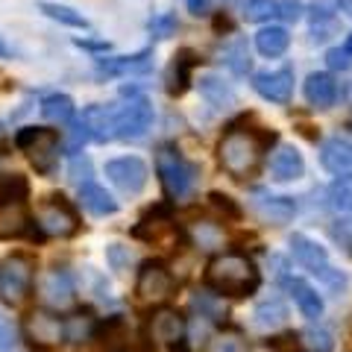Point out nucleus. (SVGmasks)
<instances>
[{"label":"nucleus","mask_w":352,"mask_h":352,"mask_svg":"<svg viewBox=\"0 0 352 352\" xmlns=\"http://www.w3.org/2000/svg\"><path fill=\"white\" fill-rule=\"evenodd\" d=\"M208 288H214L223 296H247L258 288V270L247 256L241 252H223L217 256L206 270Z\"/></svg>","instance_id":"1"},{"label":"nucleus","mask_w":352,"mask_h":352,"mask_svg":"<svg viewBox=\"0 0 352 352\" xmlns=\"http://www.w3.org/2000/svg\"><path fill=\"white\" fill-rule=\"evenodd\" d=\"M285 320H288V308L279 296H273V300H264L256 305V311H252V323H256L261 332H273V329H279Z\"/></svg>","instance_id":"26"},{"label":"nucleus","mask_w":352,"mask_h":352,"mask_svg":"<svg viewBox=\"0 0 352 352\" xmlns=\"http://www.w3.org/2000/svg\"><path fill=\"white\" fill-rule=\"evenodd\" d=\"M197 244H200L203 250H212V247L220 244V235L208 223H200V226H197Z\"/></svg>","instance_id":"42"},{"label":"nucleus","mask_w":352,"mask_h":352,"mask_svg":"<svg viewBox=\"0 0 352 352\" xmlns=\"http://www.w3.org/2000/svg\"><path fill=\"white\" fill-rule=\"evenodd\" d=\"M285 288H288L291 300H294L296 308L302 311V317H308V320H317V317L323 314V300H320V294H317L305 279L288 276V279H285Z\"/></svg>","instance_id":"22"},{"label":"nucleus","mask_w":352,"mask_h":352,"mask_svg":"<svg viewBox=\"0 0 352 352\" xmlns=\"http://www.w3.org/2000/svg\"><path fill=\"white\" fill-rule=\"evenodd\" d=\"M41 115L47 120H56V124H62V120H71L74 115V100L68 94H50L41 100Z\"/></svg>","instance_id":"32"},{"label":"nucleus","mask_w":352,"mask_h":352,"mask_svg":"<svg viewBox=\"0 0 352 352\" xmlns=\"http://www.w3.org/2000/svg\"><path fill=\"white\" fill-rule=\"evenodd\" d=\"M94 320L88 314H76V317H71V323L65 326V335H68V340H82V338H88V335H94Z\"/></svg>","instance_id":"38"},{"label":"nucleus","mask_w":352,"mask_h":352,"mask_svg":"<svg viewBox=\"0 0 352 352\" xmlns=\"http://www.w3.org/2000/svg\"><path fill=\"white\" fill-rule=\"evenodd\" d=\"M279 15L288 18V21H296L302 15V3H300V0H282V3H279Z\"/></svg>","instance_id":"43"},{"label":"nucleus","mask_w":352,"mask_h":352,"mask_svg":"<svg viewBox=\"0 0 352 352\" xmlns=\"http://www.w3.org/2000/svg\"><path fill=\"white\" fill-rule=\"evenodd\" d=\"M197 65V56L191 50H182L179 56H176V62H173V68H170V82H168V91L170 94H185V88H188V82H191V68Z\"/></svg>","instance_id":"28"},{"label":"nucleus","mask_w":352,"mask_h":352,"mask_svg":"<svg viewBox=\"0 0 352 352\" xmlns=\"http://www.w3.org/2000/svg\"><path fill=\"white\" fill-rule=\"evenodd\" d=\"M208 203H212L217 212L223 214V217H229V220H238L241 217V208L232 203V197H226V194H220V191H212V194H208Z\"/></svg>","instance_id":"41"},{"label":"nucleus","mask_w":352,"mask_h":352,"mask_svg":"<svg viewBox=\"0 0 352 352\" xmlns=\"http://www.w3.org/2000/svg\"><path fill=\"white\" fill-rule=\"evenodd\" d=\"M36 279V258L27 252H12L0 261V296L9 305H24Z\"/></svg>","instance_id":"3"},{"label":"nucleus","mask_w":352,"mask_h":352,"mask_svg":"<svg viewBox=\"0 0 352 352\" xmlns=\"http://www.w3.org/2000/svg\"><path fill=\"white\" fill-rule=\"evenodd\" d=\"M156 168H159V176H162V185L173 200H185L194 185H197V168L191 162H185L179 153L164 147L159 150V159H156Z\"/></svg>","instance_id":"5"},{"label":"nucleus","mask_w":352,"mask_h":352,"mask_svg":"<svg viewBox=\"0 0 352 352\" xmlns=\"http://www.w3.org/2000/svg\"><path fill=\"white\" fill-rule=\"evenodd\" d=\"M15 144L30 153V162L41 176H50L59 156V135L44 126H24L15 135Z\"/></svg>","instance_id":"4"},{"label":"nucleus","mask_w":352,"mask_h":352,"mask_svg":"<svg viewBox=\"0 0 352 352\" xmlns=\"http://www.w3.org/2000/svg\"><path fill=\"white\" fill-rule=\"evenodd\" d=\"M291 256L302 264L305 270H311L317 273V276H323L326 270H332L329 267V256H326V250L317 244V241L311 238H305V235H294L291 238Z\"/></svg>","instance_id":"17"},{"label":"nucleus","mask_w":352,"mask_h":352,"mask_svg":"<svg viewBox=\"0 0 352 352\" xmlns=\"http://www.w3.org/2000/svg\"><path fill=\"white\" fill-rule=\"evenodd\" d=\"M173 30H176V15L162 12V15H153V18H150V32H153V38H170Z\"/></svg>","instance_id":"40"},{"label":"nucleus","mask_w":352,"mask_h":352,"mask_svg":"<svg viewBox=\"0 0 352 352\" xmlns=\"http://www.w3.org/2000/svg\"><path fill=\"white\" fill-rule=\"evenodd\" d=\"M153 68V53L141 50L132 56H109L97 59V74L100 76H126V74H147Z\"/></svg>","instance_id":"16"},{"label":"nucleus","mask_w":352,"mask_h":352,"mask_svg":"<svg viewBox=\"0 0 352 352\" xmlns=\"http://www.w3.org/2000/svg\"><path fill=\"white\" fill-rule=\"evenodd\" d=\"M9 346H12V329H9L6 320L0 317V352H6Z\"/></svg>","instance_id":"45"},{"label":"nucleus","mask_w":352,"mask_h":352,"mask_svg":"<svg viewBox=\"0 0 352 352\" xmlns=\"http://www.w3.org/2000/svg\"><path fill=\"white\" fill-rule=\"evenodd\" d=\"M132 235H135V238H141V241H150V244H153V241H164V238H168V235H173V223H170V220L168 217H144V220H141V223L135 226V229H132Z\"/></svg>","instance_id":"29"},{"label":"nucleus","mask_w":352,"mask_h":352,"mask_svg":"<svg viewBox=\"0 0 352 352\" xmlns=\"http://www.w3.org/2000/svg\"><path fill=\"white\" fill-rule=\"evenodd\" d=\"M326 62L332 65V68H349V53L335 47V50H329V53H326Z\"/></svg>","instance_id":"44"},{"label":"nucleus","mask_w":352,"mask_h":352,"mask_svg":"<svg viewBox=\"0 0 352 352\" xmlns=\"http://www.w3.org/2000/svg\"><path fill=\"white\" fill-rule=\"evenodd\" d=\"M106 176H109V182H112L118 191L135 197V194H141L147 188L150 170L138 156H120V159H112L106 164Z\"/></svg>","instance_id":"8"},{"label":"nucleus","mask_w":352,"mask_h":352,"mask_svg":"<svg viewBox=\"0 0 352 352\" xmlns=\"http://www.w3.org/2000/svg\"><path fill=\"white\" fill-rule=\"evenodd\" d=\"M38 9L47 18H53V21H59V24H65V27H76V30H85L88 27V21L76 12V9H71V6H62V3H50V0H41L38 3Z\"/></svg>","instance_id":"31"},{"label":"nucleus","mask_w":352,"mask_h":352,"mask_svg":"<svg viewBox=\"0 0 352 352\" xmlns=\"http://www.w3.org/2000/svg\"><path fill=\"white\" fill-rule=\"evenodd\" d=\"M6 53H9V50H6V44L0 41V56H6Z\"/></svg>","instance_id":"49"},{"label":"nucleus","mask_w":352,"mask_h":352,"mask_svg":"<svg viewBox=\"0 0 352 352\" xmlns=\"http://www.w3.org/2000/svg\"><path fill=\"white\" fill-rule=\"evenodd\" d=\"M305 100L311 103L314 109L335 106V100H338V82H335V76L332 74H323V71L308 74V80H305Z\"/></svg>","instance_id":"20"},{"label":"nucleus","mask_w":352,"mask_h":352,"mask_svg":"<svg viewBox=\"0 0 352 352\" xmlns=\"http://www.w3.org/2000/svg\"><path fill=\"white\" fill-rule=\"evenodd\" d=\"M68 176L76 188H82V185H91L94 182V164L88 156H74L71 159V168H68Z\"/></svg>","instance_id":"36"},{"label":"nucleus","mask_w":352,"mask_h":352,"mask_svg":"<svg viewBox=\"0 0 352 352\" xmlns=\"http://www.w3.org/2000/svg\"><path fill=\"white\" fill-rule=\"evenodd\" d=\"M135 294L141 302H164L173 294V276L162 261H144L135 279Z\"/></svg>","instance_id":"9"},{"label":"nucleus","mask_w":352,"mask_h":352,"mask_svg":"<svg viewBox=\"0 0 352 352\" xmlns=\"http://www.w3.org/2000/svg\"><path fill=\"white\" fill-rule=\"evenodd\" d=\"M30 197V182L21 173H6L0 176V208L6 206H24Z\"/></svg>","instance_id":"27"},{"label":"nucleus","mask_w":352,"mask_h":352,"mask_svg":"<svg viewBox=\"0 0 352 352\" xmlns=\"http://www.w3.org/2000/svg\"><path fill=\"white\" fill-rule=\"evenodd\" d=\"M76 47H91V50L100 47V50H106L109 44H103V41H85V38H76Z\"/></svg>","instance_id":"47"},{"label":"nucleus","mask_w":352,"mask_h":352,"mask_svg":"<svg viewBox=\"0 0 352 352\" xmlns=\"http://www.w3.org/2000/svg\"><path fill=\"white\" fill-rule=\"evenodd\" d=\"M270 173L276 182H294L305 173V159L294 144H282L270 159Z\"/></svg>","instance_id":"18"},{"label":"nucleus","mask_w":352,"mask_h":352,"mask_svg":"<svg viewBox=\"0 0 352 352\" xmlns=\"http://www.w3.org/2000/svg\"><path fill=\"white\" fill-rule=\"evenodd\" d=\"M244 15H247V21H252V24H261V21H270L273 15H279V3L276 0H250Z\"/></svg>","instance_id":"37"},{"label":"nucleus","mask_w":352,"mask_h":352,"mask_svg":"<svg viewBox=\"0 0 352 352\" xmlns=\"http://www.w3.org/2000/svg\"><path fill=\"white\" fill-rule=\"evenodd\" d=\"M182 332H185V320L176 308H159V311L150 317V338L156 340V344L179 346Z\"/></svg>","instance_id":"13"},{"label":"nucleus","mask_w":352,"mask_h":352,"mask_svg":"<svg viewBox=\"0 0 352 352\" xmlns=\"http://www.w3.org/2000/svg\"><path fill=\"white\" fill-rule=\"evenodd\" d=\"M94 335L100 340L103 352H150L141 340L132 338L124 317H109L106 323H100L94 329Z\"/></svg>","instance_id":"10"},{"label":"nucleus","mask_w":352,"mask_h":352,"mask_svg":"<svg viewBox=\"0 0 352 352\" xmlns=\"http://www.w3.org/2000/svg\"><path fill=\"white\" fill-rule=\"evenodd\" d=\"M27 229V212L24 206H6L0 208V238H18Z\"/></svg>","instance_id":"30"},{"label":"nucleus","mask_w":352,"mask_h":352,"mask_svg":"<svg viewBox=\"0 0 352 352\" xmlns=\"http://www.w3.org/2000/svg\"><path fill=\"white\" fill-rule=\"evenodd\" d=\"M344 50L349 53V56H352V32H349V36H346V44H344Z\"/></svg>","instance_id":"48"},{"label":"nucleus","mask_w":352,"mask_h":352,"mask_svg":"<svg viewBox=\"0 0 352 352\" xmlns=\"http://www.w3.org/2000/svg\"><path fill=\"white\" fill-rule=\"evenodd\" d=\"M217 159L220 168L235 179L252 176L261 164V141L252 135L250 129H229L217 144Z\"/></svg>","instance_id":"2"},{"label":"nucleus","mask_w":352,"mask_h":352,"mask_svg":"<svg viewBox=\"0 0 352 352\" xmlns=\"http://www.w3.org/2000/svg\"><path fill=\"white\" fill-rule=\"evenodd\" d=\"M288 44H291V36L285 27H264L256 36V50L267 59H279L288 50Z\"/></svg>","instance_id":"24"},{"label":"nucleus","mask_w":352,"mask_h":352,"mask_svg":"<svg viewBox=\"0 0 352 352\" xmlns=\"http://www.w3.org/2000/svg\"><path fill=\"white\" fill-rule=\"evenodd\" d=\"M80 126L85 132V138L109 141V138H115V112L106 106H88V109H82Z\"/></svg>","instance_id":"19"},{"label":"nucleus","mask_w":352,"mask_h":352,"mask_svg":"<svg viewBox=\"0 0 352 352\" xmlns=\"http://www.w3.org/2000/svg\"><path fill=\"white\" fill-rule=\"evenodd\" d=\"M41 300L50 308H68L74 302V279L68 270H50L41 279Z\"/></svg>","instance_id":"15"},{"label":"nucleus","mask_w":352,"mask_h":352,"mask_svg":"<svg viewBox=\"0 0 352 352\" xmlns=\"http://www.w3.org/2000/svg\"><path fill=\"white\" fill-rule=\"evenodd\" d=\"M153 124V106L147 97H129L124 106L115 109V138L135 141Z\"/></svg>","instance_id":"7"},{"label":"nucleus","mask_w":352,"mask_h":352,"mask_svg":"<svg viewBox=\"0 0 352 352\" xmlns=\"http://www.w3.org/2000/svg\"><path fill=\"white\" fill-rule=\"evenodd\" d=\"M302 338H305V346L311 352H332L335 349V340L326 329H308V332H302Z\"/></svg>","instance_id":"39"},{"label":"nucleus","mask_w":352,"mask_h":352,"mask_svg":"<svg viewBox=\"0 0 352 352\" xmlns=\"http://www.w3.org/2000/svg\"><path fill=\"white\" fill-rule=\"evenodd\" d=\"M252 208H256V214L264 223H273V226L291 223L294 212H296L294 200H288V197H273V194H261V191L252 197Z\"/></svg>","instance_id":"14"},{"label":"nucleus","mask_w":352,"mask_h":352,"mask_svg":"<svg viewBox=\"0 0 352 352\" xmlns=\"http://www.w3.org/2000/svg\"><path fill=\"white\" fill-rule=\"evenodd\" d=\"M36 220H38L41 232L53 235V238H71V235L80 232V217H76L71 203L65 200L62 194H53V197H47V200H41Z\"/></svg>","instance_id":"6"},{"label":"nucleus","mask_w":352,"mask_h":352,"mask_svg":"<svg viewBox=\"0 0 352 352\" xmlns=\"http://www.w3.org/2000/svg\"><path fill=\"white\" fill-rule=\"evenodd\" d=\"M173 352H188V349H185V346H182V344H179V346H176V349H173Z\"/></svg>","instance_id":"50"},{"label":"nucleus","mask_w":352,"mask_h":352,"mask_svg":"<svg viewBox=\"0 0 352 352\" xmlns=\"http://www.w3.org/2000/svg\"><path fill=\"white\" fill-rule=\"evenodd\" d=\"M252 88L270 103H288L294 94V74L288 68L279 71H261L252 76Z\"/></svg>","instance_id":"11"},{"label":"nucleus","mask_w":352,"mask_h":352,"mask_svg":"<svg viewBox=\"0 0 352 352\" xmlns=\"http://www.w3.org/2000/svg\"><path fill=\"white\" fill-rule=\"evenodd\" d=\"M320 162L329 173H338L344 176L349 168H352V141L340 138V135H332L329 141H323L320 147Z\"/></svg>","instance_id":"21"},{"label":"nucleus","mask_w":352,"mask_h":352,"mask_svg":"<svg viewBox=\"0 0 352 352\" xmlns=\"http://www.w3.org/2000/svg\"><path fill=\"white\" fill-rule=\"evenodd\" d=\"M62 335H65V326H62L59 317H53L50 311H32L27 317V338L36 346H44V349L59 346Z\"/></svg>","instance_id":"12"},{"label":"nucleus","mask_w":352,"mask_h":352,"mask_svg":"<svg viewBox=\"0 0 352 352\" xmlns=\"http://www.w3.org/2000/svg\"><path fill=\"white\" fill-rule=\"evenodd\" d=\"M197 85H200V94H203L212 106H217V109L235 106V91H232V85H226L217 74H206V76H200V82H197Z\"/></svg>","instance_id":"25"},{"label":"nucleus","mask_w":352,"mask_h":352,"mask_svg":"<svg viewBox=\"0 0 352 352\" xmlns=\"http://www.w3.org/2000/svg\"><path fill=\"white\" fill-rule=\"evenodd\" d=\"M223 62H226V68L232 71V74H247L250 71V50H247V44L241 41V38L232 41L223 50Z\"/></svg>","instance_id":"34"},{"label":"nucleus","mask_w":352,"mask_h":352,"mask_svg":"<svg viewBox=\"0 0 352 352\" xmlns=\"http://www.w3.org/2000/svg\"><path fill=\"white\" fill-rule=\"evenodd\" d=\"M185 3H188V9L194 15H206L208 12V0H185Z\"/></svg>","instance_id":"46"},{"label":"nucleus","mask_w":352,"mask_h":352,"mask_svg":"<svg viewBox=\"0 0 352 352\" xmlns=\"http://www.w3.org/2000/svg\"><path fill=\"white\" fill-rule=\"evenodd\" d=\"M329 200H332V206L338 208V212H352V179L346 173L338 176V179L332 182V188H329Z\"/></svg>","instance_id":"35"},{"label":"nucleus","mask_w":352,"mask_h":352,"mask_svg":"<svg viewBox=\"0 0 352 352\" xmlns=\"http://www.w3.org/2000/svg\"><path fill=\"white\" fill-rule=\"evenodd\" d=\"M206 352H250V340L241 332H217L208 340Z\"/></svg>","instance_id":"33"},{"label":"nucleus","mask_w":352,"mask_h":352,"mask_svg":"<svg viewBox=\"0 0 352 352\" xmlns=\"http://www.w3.org/2000/svg\"><path fill=\"white\" fill-rule=\"evenodd\" d=\"M80 203H82L85 212H91L94 217H106V214L118 212V200L103 188V185H97V182L82 185V188H80Z\"/></svg>","instance_id":"23"}]
</instances>
